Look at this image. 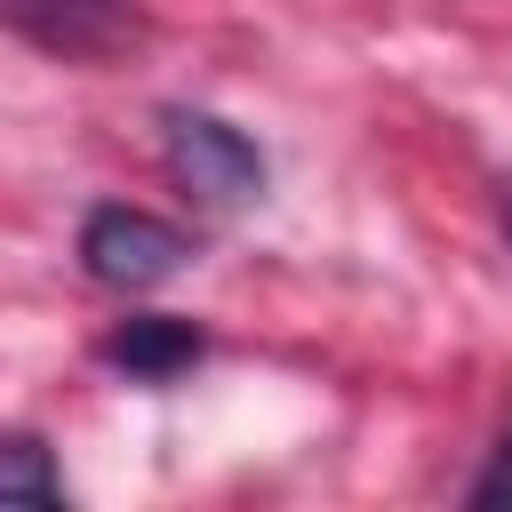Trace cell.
Listing matches in <instances>:
<instances>
[{
  "label": "cell",
  "instance_id": "obj_1",
  "mask_svg": "<svg viewBox=\"0 0 512 512\" xmlns=\"http://www.w3.org/2000/svg\"><path fill=\"white\" fill-rule=\"evenodd\" d=\"M184 264H192V240L168 216H152V208L104 200V208L80 216V272L96 288H112V296H144V288L176 280Z\"/></svg>",
  "mask_w": 512,
  "mask_h": 512
},
{
  "label": "cell",
  "instance_id": "obj_2",
  "mask_svg": "<svg viewBox=\"0 0 512 512\" xmlns=\"http://www.w3.org/2000/svg\"><path fill=\"white\" fill-rule=\"evenodd\" d=\"M160 160H168V176H176L200 208H248V200L264 192V152H256L232 120L192 112V104H168V112H160Z\"/></svg>",
  "mask_w": 512,
  "mask_h": 512
},
{
  "label": "cell",
  "instance_id": "obj_3",
  "mask_svg": "<svg viewBox=\"0 0 512 512\" xmlns=\"http://www.w3.org/2000/svg\"><path fill=\"white\" fill-rule=\"evenodd\" d=\"M8 8V32L64 56V64H104L120 56L136 32H144V8L136 0H0Z\"/></svg>",
  "mask_w": 512,
  "mask_h": 512
},
{
  "label": "cell",
  "instance_id": "obj_4",
  "mask_svg": "<svg viewBox=\"0 0 512 512\" xmlns=\"http://www.w3.org/2000/svg\"><path fill=\"white\" fill-rule=\"evenodd\" d=\"M104 360L112 368H128V376H144V384H160V376H176V368H192L200 360V328L192 320H120L112 336H104Z\"/></svg>",
  "mask_w": 512,
  "mask_h": 512
},
{
  "label": "cell",
  "instance_id": "obj_5",
  "mask_svg": "<svg viewBox=\"0 0 512 512\" xmlns=\"http://www.w3.org/2000/svg\"><path fill=\"white\" fill-rule=\"evenodd\" d=\"M0 496H32V504L64 512V480L48 472V456H40V440H32V432H16V440L0 448Z\"/></svg>",
  "mask_w": 512,
  "mask_h": 512
},
{
  "label": "cell",
  "instance_id": "obj_6",
  "mask_svg": "<svg viewBox=\"0 0 512 512\" xmlns=\"http://www.w3.org/2000/svg\"><path fill=\"white\" fill-rule=\"evenodd\" d=\"M472 504L488 512V504H512V432L496 440V456H488V472L472 480Z\"/></svg>",
  "mask_w": 512,
  "mask_h": 512
},
{
  "label": "cell",
  "instance_id": "obj_7",
  "mask_svg": "<svg viewBox=\"0 0 512 512\" xmlns=\"http://www.w3.org/2000/svg\"><path fill=\"white\" fill-rule=\"evenodd\" d=\"M496 224H504V240H512V176H496Z\"/></svg>",
  "mask_w": 512,
  "mask_h": 512
}]
</instances>
